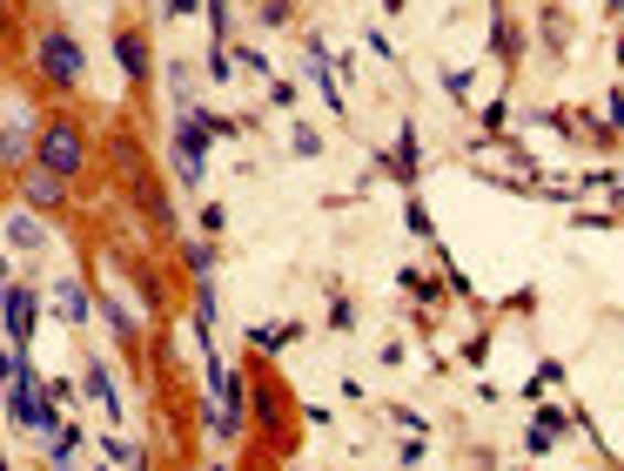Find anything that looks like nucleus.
<instances>
[{
    "mask_svg": "<svg viewBox=\"0 0 624 471\" xmlns=\"http://www.w3.org/2000/svg\"><path fill=\"white\" fill-rule=\"evenodd\" d=\"M209 263H215V236H202V243H182V270H189V276H209Z\"/></svg>",
    "mask_w": 624,
    "mask_h": 471,
    "instance_id": "a211bd4d",
    "label": "nucleus"
},
{
    "mask_svg": "<svg viewBox=\"0 0 624 471\" xmlns=\"http://www.w3.org/2000/svg\"><path fill=\"white\" fill-rule=\"evenodd\" d=\"M303 61H309V82H316V95H322L329 108H342V82H336V67H329V48H322V41H309V54H303Z\"/></svg>",
    "mask_w": 624,
    "mask_h": 471,
    "instance_id": "9b49d317",
    "label": "nucleus"
},
{
    "mask_svg": "<svg viewBox=\"0 0 624 471\" xmlns=\"http://www.w3.org/2000/svg\"><path fill=\"white\" fill-rule=\"evenodd\" d=\"M235 61H242V67H248V74H269V54H262V48H242V54H235Z\"/></svg>",
    "mask_w": 624,
    "mask_h": 471,
    "instance_id": "b1692460",
    "label": "nucleus"
},
{
    "mask_svg": "<svg viewBox=\"0 0 624 471\" xmlns=\"http://www.w3.org/2000/svg\"><path fill=\"white\" fill-rule=\"evenodd\" d=\"M390 169H396L403 182L416 176V128H403V135H396V155H390Z\"/></svg>",
    "mask_w": 624,
    "mask_h": 471,
    "instance_id": "6ab92c4d",
    "label": "nucleus"
},
{
    "mask_svg": "<svg viewBox=\"0 0 624 471\" xmlns=\"http://www.w3.org/2000/svg\"><path fill=\"white\" fill-rule=\"evenodd\" d=\"M14 34H21V8H14V0H0V54L14 48Z\"/></svg>",
    "mask_w": 624,
    "mask_h": 471,
    "instance_id": "412c9836",
    "label": "nucleus"
},
{
    "mask_svg": "<svg viewBox=\"0 0 624 471\" xmlns=\"http://www.w3.org/2000/svg\"><path fill=\"white\" fill-rule=\"evenodd\" d=\"M8 236H14L21 250H41V243H47V216H34V209H28V216H14V222H8Z\"/></svg>",
    "mask_w": 624,
    "mask_h": 471,
    "instance_id": "dca6fc26",
    "label": "nucleus"
},
{
    "mask_svg": "<svg viewBox=\"0 0 624 471\" xmlns=\"http://www.w3.org/2000/svg\"><path fill=\"white\" fill-rule=\"evenodd\" d=\"M289 337H296V324H269V331L255 324V331H248V350H283Z\"/></svg>",
    "mask_w": 624,
    "mask_h": 471,
    "instance_id": "aec40b11",
    "label": "nucleus"
},
{
    "mask_svg": "<svg viewBox=\"0 0 624 471\" xmlns=\"http://www.w3.org/2000/svg\"><path fill=\"white\" fill-rule=\"evenodd\" d=\"M34 128H41V115H8L0 122V176H21L28 163H34Z\"/></svg>",
    "mask_w": 624,
    "mask_h": 471,
    "instance_id": "6e6552de",
    "label": "nucleus"
},
{
    "mask_svg": "<svg viewBox=\"0 0 624 471\" xmlns=\"http://www.w3.org/2000/svg\"><path fill=\"white\" fill-rule=\"evenodd\" d=\"M255 14H262V21H269V28H283V21H289L296 8H289V0H255Z\"/></svg>",
    "mask_w": 624,
    "mask_h": 471,
    "instance_id": "4be33fe9",
    "label": "nucleus"
},
{
    "mask_svg": "<svg viewBox=\"0 0 624 471\" xmlns=\"http://www.w3.org/2000/svg\"><path fill=\"white\" fill-rule=\"evenodd\" d=\"M189 317H195V331L209 337L215 331V317H222V310H215V283L209 276H195V296H189Z\"/></svg>",
    "mask_w": 624,
    "mask_h": 471,
    "instance_id": "4468645a",
    "label": "nucleus"
},
{
    "mask_svg": "<svg viewBox=\"0 0 624 471\" xmlns=\"http://www.w3.org/2000/svg\"><path fill=\"white\" fill-rule=\"evenodd\" d=\"M0 464H8V451H0Z\"/></svg>",
    "mask_w": 624,
    "mask_h": 471,
    "instance_id": "a878e982",
    "label": "nucleus"
},
{
    "mask_svg": "<svg viewBox=\"0 0 624 471\" xmlns=\"http://www.w3.org/2000/svg\"><path fill=\"white\" fill-rule=\"evenodd\" d=\"M108 163H115V182H121V196H128V209L155 229V236H174V202H168V189L155 182V169H148V148L135 142V128H108Z\"/></svg>",
    "mask_w": 624,
    "mask_h": 471,
    "instance_id": "f257e3e1",
    "label": "nucleus"
},
{
    "mask_svg": "<svg viewBox=\"0 0 624 471\" xmlns=\"http://www.w3.org/2000/svg\"><path fill=\"white\" fill-rule=\"evenodd\" d=\"M0 296H8V257H0Z\"/></svg>",
    "mask_w": 624,
    "mask_h": 471,
    "instance_id": "393cba45",
    "label": "nucleus"
},
{
    "mask_svg": "<svg viewBox=\"0 0 624 471\" xmlns=\"http://www.w3.org/2000/svg\"><path fill=\"white\" fill-rule=\"evenodd\" d=\"M21 202H28L34 216L61 222V216L74 209V182H67V176H54V169H41V163H28V169H21Z\"/></svg>",
    "mask_w": 624,
    "mask_h": 471,
    "instance_id": "39448f33",
    "label": "nucleus"
},
{
    "mask_svg": "<svg viewBox=\"0 0 624 471\" xmlns=\"http://www.w3.org/2000/svg\"><path fill=\"white\" fill-rule=\"evenodd\" d=\"M41 444H47V464H67V458L81 451V425H61V431H54V438H41Z\"/></svg>",
    "mask_w": 624,
    "mask_h": 471,
    "instance_id": "f3484780",
    "label": "nucleus"
},
{
    "mask_svg": "<svg viewBox=\"0 0 624 471\" xmlns=\"http://www.w3.org/2000/svg\"><path fill=\"white\" fill-rule=\"evenodd\" d=\"M497 61H504V67H517V61H523V28H517L504 8H497Z\"/></svg>",
    "mask_w": 624,
    "mask_h": 471,
    "instance_id": "2eb2a0df",
    "label": "nucleus"
},
{
    "mask_svg": "<svg viewBox=\"0 0 624 471\" xmlns=\"http://www.w3.org/2000/svg\"><path fill=\"white\" fill-rule=\"evenodd\" d=\"M161 14L168 21H189V14H202V0H161Z\"/></svg>",
    "mask_w": 624,
    "mask_h": 471,
    "instance_id": "5701e85b",
    "label": "nucleus"
},
{
    "mask_svg": "<svg viewBox=\"0 0 624 471\" xmlns=\"http://www.w3.org/2000/svg\"><path fill=\"white\" fill-rule=\"evenodd\" d=\"M95 310H102V324H108V331L121 337V350H141V324L128 317V303H115V296H102Z\"/></svg>",
    "mask_w": 624,
    "mask_h": 471,
    "instance_id": "ddd939ff",
    "label": "nucleus"
},
{
    "mask_svg": "<svg viewBox=\"0 0 624 471\" xmlns=\"http://www.w3.org/2000/svg\"><path fill=\"white\" fill-rule=\"evenodd\" d=\"M248 8H255V0H248Z\"/></svg>",
    "mask_w": 624,
    "mask_h": 471,
    "instance_id": "bb28decb",
    "label": "nucleus"
},
{
    "mask_svg": "<svg viewBox=\"0 0 624 471\" xmlns=\"http://www.w3.org/2000/svg\"><path fill=\"white\" fill-rule=\"evenodd\" d=\"M215 135H235V122L202 115V108H174V176H182V189H202V163H209Z\"/></svg>",
    "mask_w": 624,
    "mask_h": 471,
    "instance_id": "20e7f679",
    "label": "nucleus"
},
{
    "mask_svg": "<svg viewBox=\"0 0 624 471\" xmlns=\"http://www.w3.org/2000/svg\"><path fill=\"white\" fill-rule=\"evenodd\" d=\"M34 163L54 169V176H67V182H81L87 169H95V135H87V122L74 108H47L41 115V128H34Z\"/></svg>",
    "mask_w": 624,
    "mask_h": 471,
    "instance_id": "f03ea898",
    "label": "nucleus"
},
{
    "mask_svg": "<svg viewBox=\"0 0 624 471\" xmlns=\"http://www.w3.org/2000/svg\"><path fill=\"white\" fill-rule=\"evenodd\" d=\"M34 324H41V290H34V283H21V290L0 296V331H8V344H14V350H28Z\"/></svg>",
    "mask_w": 624,
    "mask_h": 471,
    "instance_id": "423d86ee",
    "label": "nucleus"
},
{
    "mask_svg": "<svg viewBox=\"0 0 624 471\" xmlns=\"http://www.w3.org/2000/svg\"><path fill=\"white\" fill-rule=\"evenodd\" d=\"M28 61H34V82H41L47 95H61V102L81 95V82H87V54H81V41H74L61 21L34 34V54H28Z\"/></svg>",
    "mask_w": 624,
    "mask_h": 471,
    "instance_id": "7ed1b4c3",
    "label": "nucleus"
},
{
    "mask_svg": "<svg viewBox=\"0 0 624 471\" xmlns=\"http://www.w3.org/2000/svg\"><path fill=\"white\" fill-rule=\"evenodd\" d=\"M255 431H269L276 451L289 444V438H283V384H276V377H262V384H255Z\"/></svg>",
    "mask_w": 624,
    "mask_h": 471,
    "instance_id": "1a4fd4ad",
    "label": "nucleus"
},
{
    "mask_svg": "<svg viewBox=\"0 0 624 471\" xmlns=\"http://www.w3.org/2000/svg\"><path fill=\"white\" fill-rule=\"evenodd\" d=\"M115 61H121V74H128V88H148V82H155V54H148V34H141L135 21L115 28Z\"/></svg>",
    "mask_w": 624,
    "mask_h": 471,
    "instance_id": "0eeeda50",
    "label": "nucleus"
},
{
    "mask_svg": "<svg viewBox=\"0 0 624 471\" xmlns=\"http://www.w3.org/2000/svg\"><path fill=\"white\" fill-rule=\"evenodd\" d=\"M81 390H87V405H102V418H121L115 377H108V364H102V357H87V370H81Z\"/></svg>",
    "mask_w": 624,
    "mask_h": 471,
    "instance_id": "9d476101",
    "label": "nucleus"
},
{
    "mask_svg": "<svg viewBox=\"0 0 624 471\" xmlns=\"http://www.w3.org/2000/svg\"><path fill=\"white\" fill-rule=\"evenodd\" d=\"M54 310H61V324H87L95 296H87V283H54Z\"/></svg>",
    "mask_w": 624,
    "mask_h": 471,
    "instance_id": "f8f14e48",
    "label": "nucleus"
}]
</instances>
